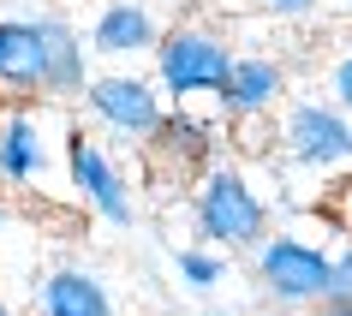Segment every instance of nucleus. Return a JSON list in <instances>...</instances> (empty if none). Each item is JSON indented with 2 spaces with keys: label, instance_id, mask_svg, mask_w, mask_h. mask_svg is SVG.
I'll use <instances>...</instances> for the list:
<instances>
[{
  "label": "nucleus",
  "instance_id": "obj_19",
  "mask_svg": "<svg viewBox=\"0 0 352 316\" xmlns=\"http://www.w3.org/2000/svg\"><path fill=\"white\" fill-rule=\"evenodd\" d=\"M0 316H12V311H6V304H0Z\"/></svg>",
  "mask_w": 352,
  "mask_h": 316
},
{
  "label": "nucleus",
  "instance_id": "obj_17",
  "mask_svg": "<svg viewBox=\"0 0 352 316\" xmlns=\"http://www.w3.org/2000/svg\"><path fill=\"white\" fill-rule=\"evenodd\" d=\"M334 293H352V245L334 257Z\"/></svg>",
  "mask_w": 352,
  "mask_h": 316
},
{
  "label": "nucleus",
  "instance_id": "obj_15",
  "mask_svg": "<svg viewBox=\"0 0 352 316\" xmlns=\"http://www.w3.org/2000/svg\"><path fill=\"white\" fill-rule=\"evenodd\" d=\"M334 102H340V108L352 113V54L340 60V66H334Z\"/></svg>",
  "mask_w": 352,
  "mask_h": 316
},
{
  "label": "nucleus",
  "instance_id": "obj_7",
  "mask_svg": "<svg viewBox=\"0 0 352 316\" xmlns=\"http://www.w3.org/2000/svg\"><path fill=\"white\" fill-rule=\"evenodd\" d=\"M280 144L298 168H340L352 161V113L340 102H298L287 108V126H280Z\"/></svg>",
  "mask_w": 352,
  "mask_h": 316
},
{
  "label": "nucleus",
  "instance_id": "obj_4",
  "mask_svg": "<svg viewBox=\"0 0 352 316\" xmlns=\"http://www.w3.org/2000/svg\"><path fill=\"white\" fill-rule=\"evenodd\" d=\"M257 286L275 304H316V298L334 293V257L316 251L311 239H293V233H275V239H257Z\"/></svg>",
  "mask_w": 352,
  "mask_h": 316
},
{
  "label": "nucleus",
  "instance_id": "obj_1",
  "mask_svg": "<svg viewBox=\"0 0 352 316\" xmlns=\"http://www.w3.org/2000/svg\"><path fill=\"white\" fill-rule=\"evenodd\" d=\"M90 66L78 30L60 12L36 19H0V108L6 102H66L84 95Z\"/></svg>",
  "mask_w": 352,
  "mask_h": 316
},
{
  "label": "nucleus",
  "instance_id": "obj_2",
  "mask_svg": "<svg viewBox=\"0 0 352 316\" xmlns=\"http://www.w3.org/2000/svg\"><path fill=\"white\" fill-rule=\"evenodd\" d=\"M191 215H197V233H204L209 245H221V251H245V245H257L263 233H269V209H263L257 191L245 185V173L215 168V161L197 173Z\"/></svg>",
  "mask_w": 352,
  "mask_h": 316
},
{
  "label": "nucleus",
  "instance_id": "obj_3",
  "mask_svg": "<svg viewBox=\"0 0 352 316\" xmlns=\"http://www.w3.org/2000/svg\"><path fill=\"white\" fill-rule=\"evenodd\" d=\"M149 54H155V84H162L173 102H186V95H221L227 66H233V48H227L215 30H197V24L155 36Z\"/></svg>",
  "mask_w": 352,
  "mask_h": 316
},
{
  "label": "nucleus",
  "instance_id": "obj_16",
  "mask_svg": "<svg viewBox=\"0 0 352 316\" xmlns=\"http://www.w3.org/2000/svg\"><path fill=\"white\" fill-rule=\"evenodd\" d=\"M311 311L316 316H352V293H329V298H316Z\"/></svg>",
  "mask_w": 352,
  "mask_h": 316
},
{
  "label": "nucleus",
  "instance_id": "obj_9",
  "mask_svg": "<svg viewBox=\"0 0 352 316\" xmlns=\"http://www.w3.org/2000/svg\"><path fill=\"white\" fill-rule=\"evenodd\" d=\"M144 155L162 179H197L215 161V131L204 120H191V113H162L155 131L144 137Z\"/></svg>",
  "mask_w": 352,
  "mask_h": 316
},
{
  "label": "nucleus",
  "instance_id": "obj_6",
  "mask_svg": "<svg viewBox=\"0 0 352 316\" xmlns=\"http://www.w3.org/2000/svg\"><path fill=\"white\" fill-rule=\"evenodd\" d=\"M54 126L36 102H6L0 108V185L30 191L54 168Z\"/></svg>",
  "mask_w": 352,
  "mask_h": 316
},
{
  "label": "nucleus",
  "instance_id": "obj_11",
  "mask_svg": "<svg viewBox=\"0 0 352 316\" xmlns=\"http://www.w3.org/2000/svg\"><path fill=\"white\" fill-rule=\"evenodd\" d=\"M155 19H149V6L138 0H108L90 24V54H108V60H131V54H149L155 48Z\"/></svg>",
  "mask_w": 352,
  "mask_h": 316
},
{
  "label": "nucleus",
  "instance_id": "obj_12",
  "mask_svg": "<svg viewBox=\"0 0 352 316\" xmlns=\"http://www.w3.org/2000/svg\"><path fill=\"white\" fill-rule=\"evenodd\" d=\"M36 304H42V316H113L108 286L90 269H54L36 286Z\"/></svg>",
  "mask_w": 352,
  "mask_h": 316
},
{
  "label": "nucleus",
  "instance_id": "obj_20",
  "mask_svg": "<svg viewBox=\"0 0 352 316\" xmlns=\"http://www.w3.org/2000/svg\"><path fill=\"white\" fill-rule=\"evenodd\" d=\"M221 316H233V311H221Z\"/></svg>",
  "mask_w": 352,
  "mask_h": 316
},
{
  "label": "nucleus",
  "instance_id": "obj_8",
  "mask_svg": "<svg viewBox=\"0 0 352 316\" xmlns=\"http://www.w3.org/2000/svg\"><path fill=\"white\" fill-rule=\"evenodd\" d=\"M84 108L102 131L113 137H149L155 120H162V95L149 78H131V72H102L84 84Z\"/></svg>",
  "mask_w": 352,
  "mask_h": 316
},
{
  "label": "nucleus",
  "instance_id": "obj_14",
  "mask_svg": "<svg viewBox=\"0 0 352 316\" xmlns=\"http://www.w3.org/2000/svg\"><path fill=\"white\" fill-rule=\"evenodd\" d=\"M263 12H275V19H305V12H316L322 0H257Z\"/></svg>",
  "mask_w": 352,
  "mask_h": 316
},
{
  "label": "nucleus",
  "instance_id": "obj_10",
  "mask_svg": "<svg viewBox=\"0 0 352 316\" xmlns=\"http://www.w3.org/2000/svg\"><path fill=\"white\" fill-rule=\"evenodd\" d=\"M280 95H287V72H280L275 60L263 54H233V66H227V84H221V113L227 120H263V113L280 108Z\"/></svg>",
  "mask_w": 352,
  "mask_h": 316
},
{
  "label": "nucleus",
  "instance_id": "obj_13",
  "mask_svg": "<svg viewBox=\"0 0 352 316\" xmlns=\"http://www.w3.org/2000/svg\"><path fill=\"white\" fill-rule=\"evenodd\" d=\"M179 275H186V286H197V293H215L227 275V262L215 257V251H179Z\"/></svg>",
  "mask_w": 352,
  "mask_h": 316
},
{
  "label": "nucleus",
  "instance_id": "obj_18",
  "mask_svg": "<svg viewBox=\"0 0 352 316\" xmlns=\"http://www.w3.org/2000/svg\"><path fill=\"white\" fill-rule=\"evenodd\" d=\"M0 227H6V209H0Z\"/></svg>",
  "mask_w": 352,
  "mask_h": 316
},
{
  "label": "nucleus",
  "instance_id": "obj_5",
  "mask_svg": "<svg viewBox=\"0 0 352 316\" xmlns=\"http://www.w3.org/2000/svg\"><path fill=\"white\" fill-rule=\"evenodd\" d=\"M60 155H66V173H72V191L90 203V215H102L108 227H131L138 221V203H131V185L126 173H120V161H113L108 149L96 144L90 131H66L60 137Z\"/></svg>",
  "mask_w": 352,
  "mask_h": 316
}]
</instances>
